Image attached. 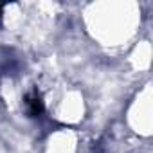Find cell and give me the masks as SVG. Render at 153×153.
Returning a JSON list of instances; mask_svg holds the SVG:
<instances>
[{
    "label": "cell",
    "instance_id": "1",
    "mask_svg": "<svg viewBox=\"0 0 153 153\" xmlns=\"http://www.w3.org/2000/svg\"><path fill=\"white\" fill-rule=\"evenodd\" d=\"M25 105H27V112H29L31 117H36V115H40L43 112V103H42V99L38 96H27Z\"/></svg>",
    "mask_w": 153,
    "mask_h": 153
}]
</instances>
